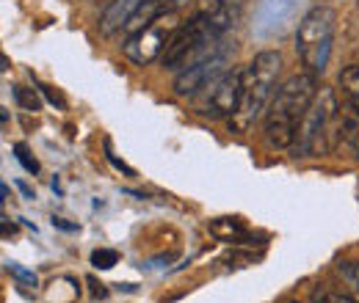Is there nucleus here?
Returning a JSON list of instances; mask_svg holds the SVG:
<instances>
[{
    "label": "nucleus",
    "instance_id": "obj_11",
    "mask_svg": "<svg viewBox=\"0 0 359 303\" xmlns=\"http://www.w3.org/2000/svg\"><path fill=\"white\" fill-rule=\"evenodd\" d=\"M340 88H343V94H346L351 111L359 113V66H346V69L340 72Z\"/></svg>",
    "mask_w": 359,
    "mask_h": 303
},
{
    "label": "nucleus",
    "instance_id": "obj_17",
    "mask_svg": "<svg viewBox=\"0 0 359 303\" xmlns=\"http://www.w3.org/2000/svg\"><path fill=\"white\" fill-rule=\"evenodd\" d=\"M188 3H194V0H161V6H163L166 14H177L180 8H185Z\"/></svg>",
    "mask_w": 359,
    "mask_h": 303
},
{
    "label": "nucleus",
    "instance_id": "obj_9",
    "mask_svg": "<svg viewBox=\"0 0 359 303\" xmlns=\"http://www.w3.org/2000/svg\"><path fill=\"white\" fill-rule=\"evenodd\" d=\"M163 14H166V11H163L161 0H144V3L138 6V11L128 20L125 34H128V36H133V34H138V31H144L147 25H152V22H155L158 17H163Z\"/></svg>",
    "mask_w": 359,
    "mask_h": 303
},
{
    "label": "nucleus",
    "instance_id": "obj_16",
    "mask_svg": "<svg viewBox=\"0 0 359 303\" xmlns=\"http://www.w3.org/2000/svg\"><path fill=\"white\" fill-rule=\"evenodd\" d=\"M14 155H17V160L22 163V169H25L28 174L39 171V163H36V157L28 152V146H25V143H17V146H14Z\"/></svg>",
    "mask_w": 359,
    "mask_h": 303
},
{
    "label": "nucleus",
    "instance_id": "obj_13",
    "mask_svg": "<svg viewBox=\"0 0 359 303\" xmlns=\"http://www.w3.org/2000/svg\"><path fill=\"white\" fill-rule=\"evenodd\" d=\"M343 138L351 143V149L357 152V157H359V113L357 111H351V113L343 119Z\"/></svg>",
    "mask_w": 359,
    "mask_h": 303
},
{
    "label": "nucleus",
    "instance_id": "obj_1",
    "mask_svg": "<svg viewBox=\"0 0 359 303\" xmlns=\"http://www.w3.org/2000/svg\"><path fill=\"white\" fill-rule=\"evenodd\" d=\"M315 94V75H293L276 88L266 119V141L276 149H287L296 143L304 113L310 111Z\"/></svg>",
    "mask_w": 359,
    "mask_h": 303
},
{
    "label": "nucleus",
    "instance_id": "obj_2",
    "mask_svg": "<svg viewBox=\"0 0 359 303\" xmlns=\"http://www.w3.org/2000/svg\"><path fill=\"white\" fill-rule=\"evenodd\" d=\"M282 72V55L266 50L260 55H255V61L243 69V94H241V105L235 111V116H229V127L235 132H246L271 105L273 94H276V80Z\"/></svg>",
    "mask_w": 359,
    "mask_h": 303
},
{
    "label": "nucleus",
    "instance_id": "obj_5",
    "mask_svg": "<svg viewBox=\"0 0 359 303\" xmlns=\"http://www.w3.org/2000/svg\"><path fill=\"white\" fill-rule=\"evenodd\" d=\"M180 31L177 25V14H163L158 17L152 25H147L144 31H138L133 36H128L125 44V55L138 64V66H147L152 64L155 58H161L166 52V47L172 42V36Z\"/></svg>",
    "mask_w": 359,
    "mask_h": 303
},
{
    "label": "nucleus",
    "instance_id": "obj_4",
    "mask_svg": "<svg viewBox=\"0 0 359 303\" xmlns=\"http://www.w3.org/2000/svg\"><path fill=\"white\" fill-rule=\"evenodd\" d=\"M340 108H337V97L332 88H320L315 94L310 111L302 119L299 138H296V149L302 152V157H323L332 149V125H340Z\"/></svg>",
    "mask_w": 359,
    "mask_h": 303
},
{
    "label": "nucleus",
    "instance_id": "obj_3",
    "mask_svg": "<svg viewBox=\"0 0 359 303\" xmlns=\"http://www.w3.org/2000/svg\"><path fill=\"white\" fill-rule=\"evenodd\" d=\"M334 39V11L329 6L310 8L296 28V52L310 75H323Z\"/></svg>",
    "mask_w": 359,
    "mask_h": 303
},
{
    "label": "nucleus",
    "instance_id": "obj_6",
    "mask_svg": "<svg viewBox=\"0 0 359 303\" xmlns=\"http://www.w3.org/2000/svg\"><path fill=\"white\" fill-rule=\"evenodd\" d=\"M208 97L199 105V113L208 119H226L235 116L238 105H241V94H243V69H229L224 72L216 83H210Z\"/></svg>",
    "mask_w": 359,
    "mask_h": 303
},
{
    "label": "nucleus",
    "instance_id": "obj_15",
    "mask_svg": "<svg viewBox=\"0 0 359 303\" xmlns=\"http://www.w3.org/2000/svg\"><path fill=\"white\" fill-rule=\"evenodd\" d=\"M116 262H119V254H116L114 248H97V251L91 254V265L100 267V270H111Z\"/></svg>",
    "mask_w": 359,
    "mask_h": 303
},
{
    "label": "nucleus",
    "instance_id": "obj_20",
    "mask_svg": "<svg viewBox=\"0 0 359 303\" xmlns=\"http://www.w3.org/2000/svg\"><path fill=\"white\" fill-rule=\"evenodd\" d=\"M53 226H58V229H67V232H72V229H75V226H72V223H67L64 218H53Z\"/></svg>",
    "mask_w": 359,
    "mask_h": 303
},
{
    "label": "nucleus",
    "instance_id": "obj_8",
    "mask_svg": "<svg viewBox=\"0 0 359 303\" xmlns=\"http://www.w3.org/2000/svg\"><path fill=\"white\" fill-rule=\"evenodd\" d=\"M141 3H144V0H111L108 8H105L102 17H100V31H102L105 36H111L114 31L125 28L128 20L138 11Z\"/></svg>",
    "mask_w": 359,
    "mask_h": 303
},
{
    "label": "nucleus",
    "instance_id": "obj_12",
    "mask_svg": "<svg viewBox=\"0 0 359 303\" xmlns=\"http://www.w3.org/2000/svg\"><path fill=\"white\" fill-rule=\"evenodd\" d=\"M6 270L20 281V287L22 290H36L39 287V281H36V273H31V270H25V267H20L17 262H6Z\"/></svg>",
    "mask_w": 359,
    "mask_h": 303
},
{
    "label": "nucleus",
    "instance_id": "obj_19",
    "mask_svg": "<svg viewBox=\"0 0 359 303\" xmlns=\"http://www.w3.org/2000/svg\"><path fill=\"white\" fill-rule=\"evenodd\" d=\"M42 88V94H45L47 99H50V102H53V105H58V108H64V99H61V94H55V91H53V88L50 86H39Z\"/></svg>",
    "mask_w": 359,
    "mask_h": 303
},
{
    "label": "nucleus",
    "instance_id": "obj_10",
    "mask_svg": "<svg viewBox=\"0 0 359 303\" xmlns=\"http://www.w3.org/2000/svg\"><path fill=\"white\" fill-rule=\"evenodd\" d=\"M208 232L222 243H241L246 240V226L238 218H216L208 223Z\"/></svg>",
    "mask_w": 359,
    "mask_h": 303
},
{
    "label": "nucleus",
    "instance_id": "obj_18",
    "mask_svg": "<svg viewBox=\"0 0 359 303\" xmlns=\"http://www.w3.org/2000/svg\"><path fill=\"white\" fill-rule=\"evenodd\" d=\"M315 301L318 303H357L354 298H348V295H315Z\"/></svg>",
    "mask_w": 359,
    "mask_h": 303
},
{
    "label": "nucleus",
    "instance_id": "obj_14",
    "mask_svg": "<svg viewBox=\"0 0 359 303\" xmlns=\"http://www.w3.org/2000/svg\"><path fill=\"white\" fill-rule=\"evenodd\" d=\"M14 97H17V102H20V108H22V111H31V113H36V111L42 108V99H39V94H36L34 88L17 86V88H14Z\"/></svg>",
    "mask_w": 359,
    "mask_h": 303
},
{
    "label": "nucleus",
    "instance_id": "obj_21",
    "mask_svg": "<svg viewBox=\"0 0 359 303\" xmlns=\"http://www.w3.org/2000/svg\"><path fill=\"white\" fill-rule=\"evenodd\" d=\"M20 190H22L28 199H34V193H31V188H28V185H22V182H20Z\"/></svg>",
    "mask_w": 359,
    "mask_h": 303
},
{
    "label": "nucleus",
    "instance_id": "obj_7",
    "mask_svg": "<svg viewBox=\"0 0 359 303\" xmlns=\"http://www.w3.org/2000/svg\"><path fill=\"white\" fill-rule=\"evenodd\" d=\"M226 52H229V47L210 55V58H205V61H199V64H194V66H188V69H180V75L175 78V91L180 97H194V94L205 91L210 83H216L224 75Z\"/></svg>",
    "mask_w": 359,
    "mask_h": 303
}]
</instances>
